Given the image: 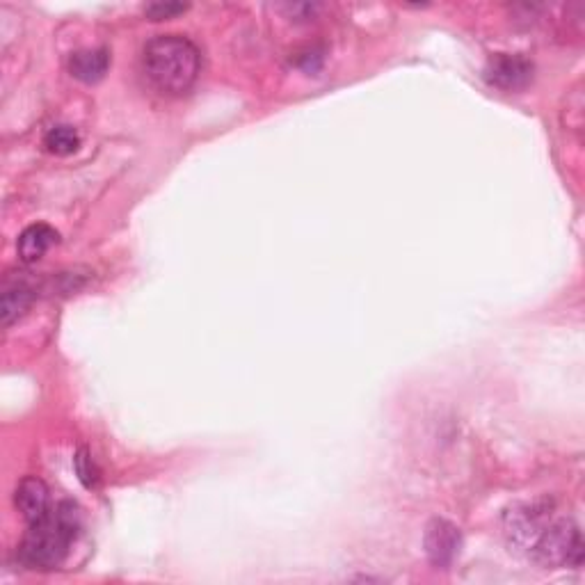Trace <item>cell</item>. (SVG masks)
I'll return each instance as SVG.
<instances>
[{"instance_id": "9c48e42d", "label": "cell", "mask_w": 585, "mask_h": 585, "mask_svg": "<svg viewBox=\"0 0 585 585\" xmlns=\"http://www.w3.org/2000/svg\"><path fill=\"white\" fill-rule=\"evenodd\" d=\"M58 243V231L48 224H30L19 236V256L26 263H35Z\"/></svg>"}, {"instance_id": "8992f818", "label": "cell", "mask_w": 585, "mask_h": 585, "mask_svg": "<svg viewBox=\"0 0 585 585\" xmlns=\"http://www.w3.org/2000/svg\"><path fill=\"white\" fill-rule=\"evenodd\" d=\"M14 503L28 524H35L39 519L48 515L51 510V496H48V487L44 480L39 478H23L21 485L16 487Z\"/></svg>"}, {"instance_id": "ba28073f", "label": "cell", "mask_w": 585, "mask_h": 585, "mask_svg": "<svg viewBox=\"0 0 585 585\" xmlns=\"http://www.w3.org/2000/svg\"><path fill=\"white\" fill-rule=\"evenodd\" d=\"M35 291L26 279H10L3 288V300H0V311H3V325L10 327L14 320L26 314Z\"/></svg>"}, {"instance_id": "8fae6325", "label": "cell", "mask_w": 585, "mask_h": 585, "mask_svg": "<svg viewBox=\"0 0 585 585\" xmlns=\"http://www.w3.org/2000/svg\"><path fill=\"white\" fill-rule=\"evenodd\" d=\"M186 10H188V5H181V3H154V5L144 7V12H147V16H151L154 21L172 19V16L186 12Z\"/></svg>"}, {"instance_id": "5b68a950", "label": "cell", "mask_w": 585, "mask_h": 585, "mask_svg": "<svg viewBox=\"0 0 585 585\" xmlns=\"http://www.w3.org/2000/svg\"><path fill=\"white\" fill-rule=\"evenodd\" d=\"M462 547V535L458 528L451 522H444V519H435L428 526L426 533V551L432 565L437 567H448L460 554Z\"/></svg>"}, {"instance_id": "52a82bcc", "label": "cell", "mask_w": 585, "mask_h": 585, "mask_svg": "<svg viewBox=\"0 0 585 585\" xmlns=\"http://www.w3.org/2000/svg\"><path fill=\"white\" fill-rule=\"evenodd\" d=\"M110 69L108 48H83V51L71 53L69 71L71 76L83 80V83H99Z\"/></svg>"}, {"instance_id": "7a4b0ae2", "label": "cell", "mask_w": 585, "mask_h": 585, "mask_svg": "<svg viewBox=\"0 0 585 585\" xmlns=\"http://www.w3.org/2000/svg\"><path fill=\"white\" fill-rule=\"evenodd\" d=\"M80 531V512L71 501H60L30 531L19 547V558L32 570H55L67 558Z\"/></svg>"}, {"instance_id": "6da1fadb", "label": "cell", "mask_w": 585, "mask_h": 585, "mask_svg": "<svg viewBox=\"0 0 585 585\" xmlns=\"http://www.w3.org/2000/svg\"><path fill=\"white\" fill-rule=\"evenodd\" d=\"M202 69L199 48L181 35H160L144 46L142 74L160 94H186Z\"/></svg>"}, {"instance_id": "277c9868", "label": "cell", "mask_w": 585, "mask_h": 585, "mask_svg": "<svg viewBox=\"0 0 585 585\" xmlns=\"http://www.w3.org/2000/svg\"><path fill=\"white\" fill-rule=\"evenodd\" d=\"M487 83L506 92H517L533 80V64L522 55L499 53L490 58L485 67Z\"/></svg>"}, {"instance_id": "3957f363", "label": "cell", "mask_w": 585, "mask_h": 585, "mask_svg": "<svg viewBox=\"0 0 585 585\" xmlns=\"http://www.w3.org/2000/svg\"><path fill=\"white\" fill-rule=\"evenodd\" d=\"M528 558L542 567H581L583 538L572 519L549 517L526 547Z\"/></svg>"}, {"instance_id": "30bf717a", "label": "cell", "mask_w": 585, "mask_h": 585, "mask_svg": "<svg viewBox=\"0 0 585 585\" xmlns=\"http://www.w3.org/2000/svg\"><path fill=\"white\" fill-rule=\"evenodd\" d=\"M44 147L55 156H69L80 147V135L74 126L58 124L48 128V133L44 135Z\"/></svg>"}]
</instances>
